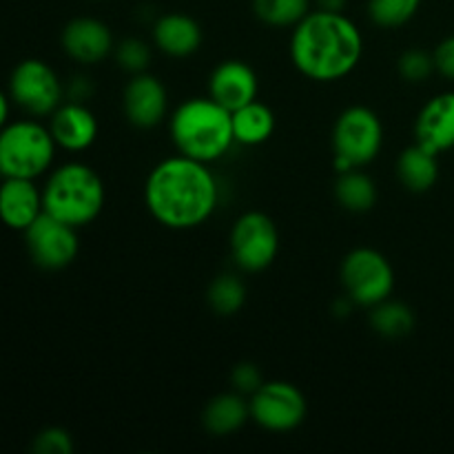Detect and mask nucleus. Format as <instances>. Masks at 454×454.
<instances>
[{
    "mask_svg": "<svg viewBox=\"0 0 454 454\" xmlns=\"http://www.w3.org/2000/svg\"><path fill=\"white\" fill-rule=\"evenodd\" d=\"M381 145H384V127L375 111L362 105L341 111L333 127L335 158L346 160L355 168L366 167L377 160Z\"/></svg>",
    "mask_w": 454,
    "mask_h": 454,
    "instance_id": "6e6552de",
    "label": "nucleus"
},
{
    "mask_svg": "<svg viewBox=\"0 0 454 454\" xmlns=\"http://www.w3.org/2000/svg\"><path fill=\"white\" fill-rule=\"evenodd\" d=\"M253 12L269 27H295L310 12V0H253Z\"/></svg>",
    "mask_w": 454,
    "mask_h": 454,
    "instance_id": "393cba45",
    "label": "nucleus"
},
{
    "mask_svg": "<svg viewBox=\"0 0 454 454\" xmlns=\"http://www.w3.org/2000/svg\"><path fill=\"white\" fill-rule=\"evenodd\" d=\"M118 65L131 75L145 74L151 65V47L140 38H124L114 47Z\"/></svg>",
    "mask_w": 454,
    "mask_h": 454,
    "instance_id": "cd10ccee",
    "label": "nucleus"
},
{
    "mask_svg": "<svg viewBox=\"0 0 454 454\" xmlns=\"http://www.w3.org/2000/svg\"><path fill=\"white\" fill-rule=\"evenodd\" d=\"M9 115H12V98L0 89V131L9 124Z\"/></svg>",
    "mask_w": 454,
    "mask_h": 454,
    "instance_id": "473e14b6",
    "label": "nucleus"
},
{
    "mask_svg": "<svg viewBox=\"0 0 454 454\" xmlns=\"http://www.w3.org/2000/svg\"><path fill=\"white\" fill-rule=\"evenodd\" d=\"M341 286L353 304L372 309L393 295V264L375 248H355L341 262Z\"/></svg>",
    "mask_w": 454,
    "mask_h": 454,
    "instance_id": "423d86ee",
    "label": "nucleus"
},
{
    "mask_svg": "<svg viewBox=\"0 0 454 454\" xmlns=\"http://www.w3.org/2000/svg\"><path fill=\"white\" fill-rule=\"evenodd\" d=\"M335 198L346 211L368 213L377 202L375 180L366 173L357 171V168L340 173L335 184Z\"/></svg>",
    "mask_w": 454,
    "mask_h": 454,
    "instance_id": "4be33fe9",
    "label": "nucleus"
},
{
    "mask_svg": "<svg viewBox=\"0 0 454 454\" xmlns=\"http://www.w3.org/2000/svg\"><path fill=\"white\" fill-rule=\"evenodd\" d=\"M421 0H371L368 16L377 27L384 29H399L408 25L417 16Z\"/></svg>",
    "mask_w": 454,
    "mask_h": 454,
    "instance_id": "a878e982",
    "label": "nucleus"
},
{
    "mask_svg": "<svg viewBox=\"0 0 454 454\" xmlns=\"http://www.w3.org/2000/svg\"><path fill=\"white\" fill-rule=\"evenodd\" d=\"M231 118H233L235 145L260 146L275 131V114L260 100H253L242 109L233 111Z\"/></svg>",
    "mask_w": 454,
    "mask_h": 454,
    "instance_id": "412c9836",
    "label": "nucleus"
},
{
    "mask_svg": "<svg viewBox=\"0 0 454 454\" xmlns=\"http://www.w3.org/2000/svg\"><path fill=\"white\" fill-rule=\"evenodd\" d=\"M257 89L260 84L255 71L244 60L220 62L208 78V96L231 114L257 100Z\"/></svg>",
    "mask_w": 454,
    "mask_h": 454,
    "instance_id": "2eb2a0df",
    "label": "nucleus"
},
{
    "mask_svg": "<svg viewBox=\"0 0 454 454\" xmlns=\"http://www.w3.org/2000/svg\"><path fill=\"white\" fill-rule=\"evenodd\" d=\"M319 3V9H324V12H344L346 9V0H317Z\"/></svg>",
    "mask_w": 454,
    "mask_h": 454,
    "instance_id": "72a5a7b5",
    "label": "nucleus"
},
{
    "mask_svg": "<svg viewBox=\"0 0 454 454\" xmlns=\"http://www.w3.org/2000/svg\"><path fill=\"white\" fill-rule=\"evenodd\" d=\"M47 127L56 140L58 149L69 151V153L87 151L98 137V120L84 102H62L49 115Z\"/></svg>",
    "mask_w": 454,
    "mask_h": 454,
    "instance_id": "4468645a",
    "label": "nucleus"
},
{
    "mask_svg": "<svg viewBox=\"0 0 454 454\" xmlns=\"http://www.w3.org/2000/svg\"><path fill=\"white\" fill-rule=\"evenodd\" d=\"M9 98L31 118H49L65 98V87L51 65L38 58H27L9 75Z\"/></svg>",
    "mask_w": 454,
    "mask_h": 454,
    "instance_id": "0eeeda50",
    "label": "nucleus"
},
{
    "mask_svg": "<svg viewBox=\"0 0 454 454\" xmlns=\"http://www.w3.org/2000/svg\"><path fill=\"white\" fill-rule=\"evenodd\" d=\"M231 384H233L235 393L244 395V397H247V395L251 397V395L264 384V380H262V371L255 364L242 362L233 368V372H231Z\"/></svg>",
    "mask_w": 454,
    "mask_h": 454,
    "instance_id": "c756f323",
    "label": "nucleus"
},
{
    "mask_svg": "<svg viewBox=\"0 0 454 454\" xmlns=\"http://www.w3.org/2000/svg\"><path fill=\"white\" fill-rule=\"evenodd\" d=\"M251 419L269 433H291L306 417V399L288 381H264L248 399Z\"/></svg>",
    "mask_w": 454,
    "mask_h": 454,
    "instance_id": "9d476101",
    "label": "nucleus"
},
{
    "mask_svg": "<svg viewBox=\"0 0 454 454\" xmlns=\"http://www.w3.org/2000/svg\"><path fill=\"white\" fill-rule=\"evenodd\" d=\"M207 300L213 313H217L220 317H231L247 304V284L238 275H217L208 286Z\"/></svg>",
    "mask_w": 454,
    "mask_h": 454,
    "instance_id": "b1692460",
    "label": "nucleus"
},
{
    "mask_svg": "<svg viewBox=\"0 0 454 454\" xmlns=\"http://www.w3.org/2000/svg\"><path fill=\"white\" fill-rule=\"evenodd\" d=\"M371 326L384 340H402V337L411 335L415 328V313L403 301H395L388 297L372 306Z\"/></svg>",
    "mask_w": 454,
    "mask_h": 454,
    "instance_id": "5701e85b",
    "label": "nucleus"
},
{
    "mask_svg": "<svg viewBox=\"0 0 454 454\" xmlns=\"http://www.w3.org/2000/svg\"><path fill=\"white\" fill-rule=\"evenodd\" d=\"M89 93H91V87H89L87 78H75L74 82L69 84V98H71V100L82 102V100H87Z\"/></svg>",
    "mask_w": 454,
    "mask_h": 454,
    "instance_id": "2f4dec72",
    "label": "nucleus"
},
{
    "mask_svg": "<svg viewBox=\"0 0 454 454\" xmlns=\"http://www.w3.org/2000/svg\"><path fill=\"white\" fill-rule=\"evenodd\" d=\"M433 56L434 67H437L439 74H442L443 78L454 80V35L442 40V43L437 44V49H434Z\"/></svg>",
    "mask_w": 454,
    "mask_h": 454,
    "instance_id": "7c9ffc66",
    "label": "nucleus"
},
{
    "mask_svg": "<svg viewBox=\"0 0 454 454\" xmlns=\"http://www.w3.org/2000/svg\"><path fill=\"white\" fill-rule=\"evenodd\" d=\"M105 182L89 164L67 162L53 168L43 189L44 213L56 220L82 229L105 208Z\"/></svg>",
    "mask_w": 454,
    "mask_h": 454,
    "instance_id": "20e7f679",
    "label": "nucleus"
},
{
    "mask_svg": "<svg viewBox=\"0 0 454 454\" xmlns=\"http://www.w3.org/2000/svg\"><path fill=\"white\" fill-rule=\"evenodd\" d=\"M35 454H74V439L62 428H47L34 439Z\"/></svg>",
    "mask_w": 454,
    "mask_h": 454,
    "instance_id": "c85d7f7f",
    "label": "nucleus"
},
{
    "mask_svg": "<svg viewBox=\"0 0 454 454\" xmlns=\"http://www.w3.org/2000/svg\"><path fill=\"white\" fill-rule=\"evenodd\" d=\"M168 131L177 153L204 164L222 160L235 145L231 111L211 96L182 102L171 114Z\"/></svg>",
    "mask_w": 454,
    "mask_h": 454,
    "instance_id": "7ed1b4c3",
    "label": "nucleus"
},
{
    "mask_svg": "<svg viewBox=\"0 0 454 454\" xmlns=\"http://www.w3.org/2000/svg\"><path fill=\"white\" fill-rule=\"evenodd\" d=\"M220 186L208 164L177 153L151 168L145 182V204L158 224L171 231L202 226L215 213Z\"/></svg>",
    "mask_w": 454,
    "mask_h": 454,
    "instance_id": "f257e3e1",
    "label": "nucleus"
},
{
    "mask_svg": "<svg viewBox=\"0 0 454 454\" xmlns=\"http://www.w3.org/2000/svg\"><path fill=\"white\" fill-rule=\"evenodd\" d=\"M58 145L35 118L9 122L0 131V176L38 180L51 168Z\"/></svg>",
    "mask_w": 454,
    "mask_h": 454,
    "instance_id": "39448f33",
    "label": "nucleus"
},
{
    "mask_svg": "<svg viewBox=\"0 0 454 454\" xmlns=\"http://www.w3.org/2000/svg\"><path fill=\"white\" fill-rule=\"evenodd\" d=\"M247 419H251V406L239 393H222L207 403L202 412V426L213 437H229L238 433Z\"/></svg>",
    "mask_w": 454,
    "mask_h": 454,
    "instance_id": "6ab92c4d",
    "label": "nucleus"
},
{
    "mask_svg": "<svg viewBox=\"0 0 454 454\" xmlns=\"http://www.w3.org/2000/svg\"><path fill=\"white\" fill-rule=\"evenodd\" d=\"M364 53L359 27L344 12H309L293 27L291 60L315 82H337L353 74Z\"/></svg>",
    "mask_w": 454,
    "mask_h": 454,
    "instance_id": "f03ea898",
    "label": "nucleus"
},
{
    "mask_svg": "<svg viewBox=\"0 0 454 454\" xmlns=\"http://www.w3.org/2000/svg\"><path fill=\"white\" fill-rule=\"evenodd\" d=\"M124 115L136 129H153L167 118L168 93L151 74H136L122 93Z\"/></svg>",
    "mask_w": 454,
    "mask_h": 454,
    "instance_id": "f8f14e48",
    "label": "nucleus"
},
{
    "mask_svg": "<svg viewBox=\"0 0 454 454\" xmlns=\"http://www.w3.org/2000/svg\"><path fill=\"white\" fill-rule=\"evenodd\" d=\"M229 244L239 270L262 273L278 260L279 231L266 213L248 211L235 220Z\"/></svg>",
    "mask_w": 454,
    "mask_h": 454,
    "instance_id": "1a4fd4ad",
    "label": "nucleus"
},
{
    "mask_svg": "<svg viewBox=\"0 0 454 454\" xmlns=\"http://www.w3.org/2000/svg\"><path fill=\"white\" fill-rule=\"evenodd\" d=\"M62 51L78 65H98L114 53V34L98 18L80 16L65 25L60 35Z\"/></svg>",
    "mask_w": 454,
    "mask_h": 454,
    "instance_id": "ddd939ff",
    "label": "nucleus"
},
{
    "mask_svg": "<svg viewBox=\"0 0 454 454\" xmlns=\"http://www.w3.org/2000/svg\"><path fill=\"white\" fill-rule=\"evenodd\" d=\"M153 43L171 58L193 56L202 44V27L186 13H164L153 25Z\"/></svg>",
    "mask_w": 454,
    "mask_h": 454,
    "instance_id": "a211bd4d",
    "label": "nucleus"
},
{
    "mask_svg": "<svg viewBox=\"0 0 454 454\" xmlns=\"http://www.w3.org/2000/svg\"><path fill=\"white\" fill-rule=\"evenodd\" d=\"M43 213V191L35 186V180L3 177V184H0V222L7 229L25 233Z\"/></svg>",
    "mask_w": 454,
    "mask_h": 454,
    "instance_id": "dca6fc26",
    "label": "nucleus"
},
{
    "mask_svg": "<svg viewBox=\"0 0 454 454\" xmlns=\"http://www.w3.org/2000/svg\"><path fill=\"white\" fill-rule=\"evenodd\" d=\"M397 180L411 193H426V191H430L439 180L437 153L424 149L417 142L408 146V149H403L397 158Z\"/></svg>",
    "mask_w": 454,
    "mask_h": 454,
    "instance_id": "aec40b11",
    "label": "nucleus"
},
{
    "mask_svg": "<svg viewBox=\"0 0 454 454\" xmlns=\"http://www.w3.org/2000/svg\"><path fill=\"white\" fill-rule=\"evenodd\" d=\"M397 71L402 75V80L411 84H419L424 80H428L430 75L437 71L434 67V56L433 53L424 51V49H408L399 56L397 60Z\"/></svg>",
    "mask_w": 454,
    "mask_h": 454,
    "instance_id": "bb28decb",
    "label": "nucleus"
},
{
    "mask_svg": "<svg viewBox=\"0 0 454 454\" xmlns=\"http://www.w3.org/2000/svg\"><path fill=\"white\" fill-rule=\"evenodd\" d=\"M415 142L433 153L454 146V91L430 98L415 122Z\"/></svg>",
    "mask_w": 454,
    "mask_h": 454,
    "instance_id": "f3484780",
    "label": "nucleus"
},
{
    "mask_svg": "<svg viewBox=\"0 0 454 454\" xmlns=\"http://www.w3.org/2000/svg\"><path fill=\"white\" fill-rule=\"evenodd\" d=\"M78 229L43 213L25 231V244L31 262L43 270H62L78 257Z\"/></svg>",
    "mask_w": 454,
    "mask_h": 454,
    "instance_id": "9b49d317",
    "label": "nucleus"
}]
</instances>
